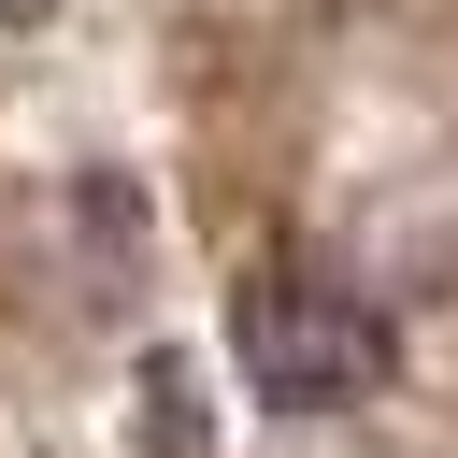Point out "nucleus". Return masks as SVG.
<instances>
[{"instance_id": "1", "label": "nucleus", "mask_w": 458, "mask_h": 458, "mask_svg": "<svg viewBox=\"0 0 458 458\" xmlns=\"http://www.w3.org/2000/svg\"><path fill=\"white\" fill-rule=\"evenodd\" d=\"M229 344H243V386H258L272 415H344V401H372L386 358H401L386 315H372L358 286H329V272H243Z\"/></svg>"}]
</instances>
